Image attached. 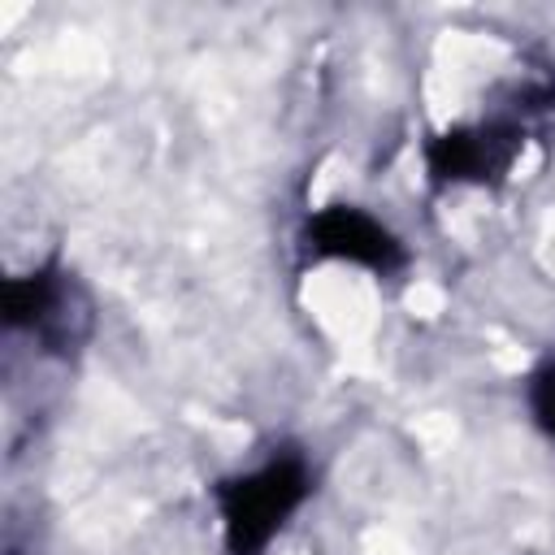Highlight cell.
<instances>
[{
  "label": "cell",
  "mask_w": 555,
  "mask_h": 555,
  "mask_svg": "<svg viewBox=\"0 0 555 555\" xmlns=\"http://www.w3.org/2000/svg\"><path fill=\"white\" fill-rule=\"evenodd\" d=\"M312 494V464L304 451H273L247 473L221 477L212 486V503L221 516L225 555H264L286 520Z\"/></svg>",
  "instance_id": "1"
},
{
  "label": "cell",
  "mask_w": 555,
  "mask_h": 555,
  "mask_svg": "<svg viewBox=\"0 0 555 555\" xmlns=\"http://www.w3.org/2000/svg\"><path fill=\"white\" fill-rule=\"evenodd\" d=\"M4 325L13 334H30L52 356H69L87 343L95 312H91V299L78 286V278L65 264L48 260V264H35L30 273L9 278Z\"/></svg>",
  "instance_id": "2"
},
{
  "label": "cell",
  "mask_w": 555,
  "mask_h": 555,
  "mask_svg": "<svg viewBox=\"0 0 555 555\" xmlns=\"http://www.w3.org/2000/svg\"><path fill=\"white\" fill-rule=\"evenodd\" d=\"M525 147V126L512 117H490V121H468L434 134L425 143V169L434 186H460V182H499L512 160Z\"/></svg>",
  "instance_id": "3"
},
{
  "label": "cell",
  "mask_w": 555,
  "mask_h": 555,
  "mask_svg": "<svg viewBox=\"0 0 555 555\" xmlns=\"http://www.w3.org/2000/svg\"><path fill=\"white\" fill-rule=\"evenodd\" d=\"M304 251L312 260H343L356 269H369L377 278H390L408 264V251L390 225H382L360 204H325L304 225Z\"/></svg>",
  "instance_id": "4"
},
{
  "label": "cell",
  "mask_w": 555,
  "mask_h": 555,
  "mask_svg": "<svg viewBox=\"0 0 555 555\" xmlns=\"http://www.w3.org/2000/svg\"><path fill=\"white\" fill-rule=\"evenodd\" d=\"M529 412H533L538 429H542V434L551 438V447H555V356L542 360V364L533 369V377H529Z\"/></svg>",
  "instance_id": "5"
}]
</instances>
